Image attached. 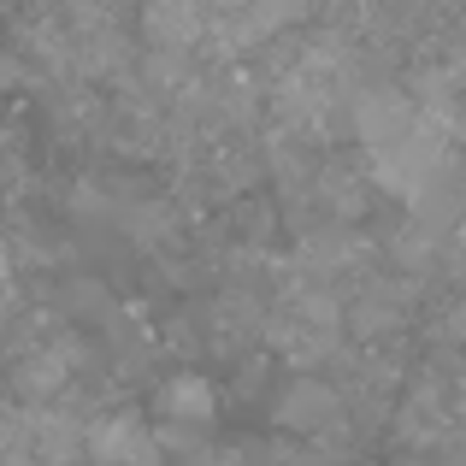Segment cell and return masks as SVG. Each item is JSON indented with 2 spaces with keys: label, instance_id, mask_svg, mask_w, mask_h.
<instances>
[{
  "label": "cell",
  "instance_id": "obj_4",
  "mask_svg": "<svg viewBox=\"0 0 466 466\" xmlns=\"http://www.w3.org/2000/svg\"><path fill=\"white\" fill-rule=\"evenodd\" d=\"M272 425L289 437H313V443H342L354 420H349V401H342V390L330 378L301 372L272 396Z\"/></svg>",
  "mask_w": 466,
  "mask_h": 466
},
{
  "label": "cell",
  "instance_id": "obj_7",
  "mask_svg": "<svg viewBox=\"0 0 466 466\" xmlns=\"http://www.w3.org/2000/svg\"><path fill=\"white\" fill-rule=\"evenodd\" d=\"M83 455L89 466H166L154 425L137 408H101L83 420Z\"/></svg>",
  "mask_w": 466,
  "mask_h": 466
},
{
  "label": "cell",
  "instance_id": "obj_3",
  "mask_svg": "<svg viewBox=\"0 0 466 466\" xmlns=\"http://www.w3.org/2000/svg\"><path fill=\"white\" fill-rule=\"evenodd\" d=\"M218 408H225V396H218V384L207 372H171V378H159V390H154L159 455H166V449H177V455L207 449L201 437L218 425Z\"/></svg>",
  "mask_w": 466,
  "mask_h": 466
},
{
  "label": "cell",
  "instance_id": "obj_13",
  "mask_svg": "<svg viewBox=\"0 0 466 466\" xmlns=\"http://www.w3.org/2000/svg\"><path fill=\"white\" fill-rule=\"evenodd\" d=\"M12 171H18V137H12V125L0 118V183H6Z\"/></svg>",
  "mask_w": 466,
  "mask_h": 466
},
{
  "label": "cell",
  "instance_id": "obj_11",
  "mask_svg": "<svg viewBox=\"0 0 466 466\" xmlns=\"http://www.w3.org/2000/svg\"><path fill=\"white\" fill-rule=\"evenodd\" d=\"M66 313L71 319H106V313H113L101 278H71V284H66Z\"/></svg>",
  "mask_w": 466,
  "mask_h": 466
},
{
  "label": "cell",
  "instance_id": "obj_8",
  "mask_svg": "<svg viewBox=\"0 0 466 466\" xmlns=\"http://www.w3.org/2000/svg\"><path fill=\"white\" fill-rule=\"evenodd\" d=\"M301 18H308L301 6H207V42L201 47L237 59V54H254V47L278 42Z\"/></svg>",
  "mask_w": 466,
  "mask_h": 466
},
{
  "label": "cell",
  "instance_id": "obj_9",
  "mask_svg": "<svg viewBox=\"0 0 466 466\" xmlns=\"http://www.w3.org/2000/svg\"><path fill=\"white\" fill-rule=\"evenodd\" d=\"M349 118H354V137L366 142V154H378V148L408 137L420 106H413V95L396 89V83H360L354 101H349Z\"/></svg>",
  "mask_w": 466,
  "mask_h": 466
},
{
  "label": "cell",
  "instance_id": "obj_2",
  "mask_svg": "<svg viewBox=\"0 0 466 466\" xmlns=\"http://www.w3.org/2000/svg\"><path fill=\"white\" fill-rule=\"evenodd\" d=\"M449 142H455V130L449 125H437V118H413V130L401 142H390V148H378V154H366V177L378 183V189H390L396 201H420L425 195V183L437 177V171L449 166Z\"/></svg>",
  "mask_w": 466,
  "mask_h": 466
},
{
  "label": "cell",
  "instance_id": "obj_12",
  "mask_svg": "<svg viewBox=\"0 0 466 466\" xmlns=\"http://www.w3.org/2000/svg\"><path fill=\"white\" fill-rule=\"evenodd\" d=\"M24 83H35V66L18 54V47H0V95L24 89Z\"/></svg>",
  "mask_w": 466,
  "mask_h": 466
},
{
  "label": "cell",
  "instance_id": "obj_10",
  "mask_svg": "<svg viewBox=\"0 0 466 466\" xmlns=\"http://www.w3.org/2000/svg\"><path fill=\"white\" fill-rule=\"evenodd\" d=\"M142 35H148V54H183L207 42V6H189V0H159V6L142 12Z\"/></svg>",
  "mask_w": 466,
  "mask_h": 466
},
{
  "label": "cell",
  "instance_id": "obj_6",
  "mask_svg": "<svg viewBox=\"0 0 466 466\" xmlns=\"http://www.w3.org/2000/svg\"><path fill=\"white\" fill-rule=\"evenodd\" d=\"M455 378L443 372H420L408 390H401V408H396V437L408 449H425V455H437V449L455 437Z\"/></svg>",
  "mask_w": 466,
  "mask_h": 466
},
{
  "label": "cell",
  "instance_id": "obj_5",
  "mask_svg": "<svg viewBox=\"0 0 466 466\" xmlns=\"http://www.w3.org/2000/svg\"><path fill=\"white\" fill-rule=\"evenodd\" d=\"M413 301H420V284L413 278H366L354 296H342V330L360 337L366 349H378L384 337H396L413 319Z\"/></svg>",
  "mask_w": 466,
  "mask_h": 466
},
{
  "label": "cell",
  "instance_id": "obj_1",
  "mask_svg": "<svg viewBox=\"0 0 466 466\" xmlns=\"http://www.w3.org/2000/svg\"><path fill=\"white\" fill-rule=\"evenodd\" d=\"M266 349L289 366H325L342 349V296L313 284H284L278 308L266 313Z\"/></svg>",
  "mask_w": 466,
  "mask_h": 466
}]
</instances>
